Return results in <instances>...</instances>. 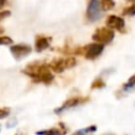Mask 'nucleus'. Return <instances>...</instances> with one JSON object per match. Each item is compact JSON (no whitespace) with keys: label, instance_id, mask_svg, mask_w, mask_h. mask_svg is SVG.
I'll return each mask as SVG.
<instances>
[{"label":"nucleus","instance_id":"11","mask_svg":"<svg viewBox=\"0 0 135 135\" xmlns=\"http://www.w3.org/2000/svg\"><path fill=\"white\" fill-rule=\"evenodd\" d=\"M134 88H135V74L129 78V80L123 84L122 89H123L124 91H130V90H132V89H134Z\"/></svg>","mask_w":135,"mask_h":135},{"label":"nucleus","instance_id":"3","mask_svg":"<svg viewBox=\"0 0 135 135\" xmlns=\"http://www.w3.org/2000/svg\"><path fill=\"white\" fill-rule=\"evenodd\" d=\"M92 39L96 42L107 44V43H110L114 39V32L112 28H110L108 26L107 27H100V28H97L95 31V33L92 36Z\"/></svg>","mask_w":135,"mask_h":135},{"label":"nucleus","instance_id":"14","mask_svg":"<svg viewBox=\"0 0 135 135\" xmlns=\"http://www.w3.org/2000/svg\"><path fill=\"white\" fill-rule=\"evenodd\" d=\"M12 42H13V40L7 36H1L0 37V45H7V44H11Z\"/></svg>","mask_w":135,"mask_h":135},{"label":"nucleus","instance_id":"12","mask_svg":"<svg viewBox=\"0 0 135 135\" xmlns=\"http://www.w3.org/2000/svg\"><path fill=\"white\" fill-rule=\"evenodd\" d=\"M104 85H105L104 81H103L101 78H97L96 80L93 81L91 88H92V89H100V88H103Z\"/></svg>","mask_w":135,"mask_h":135},{"label":"nucleus","instance_id":"5","mask_svg":"<svg viewBox=\"0 0 135 135\" xmlns=\"http://www.w3.org/2000/svg\"><path fill=\"white\" fill-rule=\"evenodd\" d=\"M101 15V7L99 4V0H90L86 8V18L94 22L100 18Z\"/></svg>","mask_w":135,"mask_h":135},{"label":"nucleus","instance_id":"21","mask_svg":"<svg viewBox=\"0 0 135 135\" xmlns=\"http://www.w3.org/2000/svg\"><path fill=\"white\" fill-rule=\"evenodd\" d=\"M128 1H135V0H128Z\"/></svg>","mask_w":135,"mask_h":135},{"label":"nucleus","instance_id":"17","mask_svg":"<svg viewBox=\"0 0 135 135\" xmlns=\"http://www.w3.org/2000/svg\"><path fill=\"white\" fill-rule=\"evenodd\" d=\"M59 130H49V131H39L37 134H59Z\"/></svg>","mask_w":135,"mask_h":135},{"label":"nucleus","instance_id":"4","mask_svg":"<svg viewBox=\"0 0 135 135\" xmlns=\"http://www.w3.org/2000/svg\"><path fill=\"white\" fill-rule=\"evenodd\" d=\"M103 51V44L102 43H91L88 44L86 46H84L82 49V53L84 55V57L86 59L93 60L95 58H97Z\"/></svg>","mask_w":135,"mask_h":135},{"label":"nucleus","instance_id":"13","mask_svg":"<svg viewBox=\"0 0 135 135\" xmlns=\"http://www.w3.org/2000/svg\"><path fill=\"white\" fill-rule=\"evenodd\" d=\"M123 15H129V16H134L135 15V4L129 6V7H126L122 12Z\"/></svg>","mask_w":135,"mask_h":135},{"label":"nucleus","instance_id":"2","mask_svg":"<svg viewBox=\"0 0 135 135\" xmlns=\"http://www.w3.org/2000/svg\"><path fill=\"white\" fill-rule=\"evenodd\" d=\"M76 65V59L74 57L68 58H56L52 60L49 64L50 69L53 70L55 73H62L66 69H71Z\"/></svg>","mask_w":135,"mask_h":135},{"label":"nucleus","instance_id":"8","mask_svg":"<svg viewBox=\"0 0 135 135\" xmlns=\"http://www.w3.org/2000/svg\"><path fill=\"white\" fill-rule=\"evenodd\" d=\"M86 100H89L88 97H85V98H84V97H73V98L66 100L60 108L56 109V110H55V113H61V112H63V111H65V110H68V109H71V108H73V107L78 105L79 103L85 102Z\"/></svg>","mask_w":135,"mask_h":135},{"label":"nucleus","instance_id":"18","mask_svg":"<svg viewBox=\"0 0 135 135\" xmlns=\"http://www.w3.org/2000/svg\"><path fill=\"white\" fill-rule=\"evenodd\" d=\"M9 15H11V12L9 11H3V12H1L0 13V20H3L4 18L8 17Z\"/></svg>","mask_w":135,"mask_h":135},{"label":"nucleus","instance_id":"16","mask_svg":"<svg viewBox=\"0 0 135 135\" xmlns=\"http://www.w3.org/2000/svg\"><path fill=\"white\" fill-rule=\"evenodd\" d=\"M8 115H9V110H8V109H6V108L0 109V119L5 118V117H7Z\"/></svg>","mask_w":135,"mask_h":135},{"label":"nucleus","instance_id":"20","mask_svg":"<svg viewBox=\"0 0 135 135\" xmlns=\"http://www.w3.org/2000/svg\"><path fill=\"white\" fill-rule=\"evenodd\" d=\"M2 32H3V30H2V28H0V34H1Z\"/></svg>","mask_w":135,"mask_h":135},{"label":"nucleus","instance_id":"9","mask_svg":"<svg viewBox=\"0 0 135 135\" xmlns=\"http://www.w3.org/2000/svg\"><path fill=\"white\" fill-rule=\"evenodd\" d=\"M50 41L51 38L49 37H44V36H37L36 41H35V49L37 52H41L45 49L49 47L50 45Z\"/></svg>","mask_w":135,"mask_h":135},{"label":"nucleus","instance_id":"6","mask_svg":"<svg viewBox=\"0 0 135 135\" xmlns=\"http://www.w3.org/2000/svg\"><path fill=\"white\" fill-rule=\"evenodd\" d=\"M105 24L108 27L112 30H116L118 32H124V20L121 17H118L116 15H110L107 20Z\"/></svg>","mask_w":135,"mask_h":135},{"label":"nucleus","instance_id":"19","mask_svg":"<svg viewBox=\"0 0 135 135\" xmlns=\"http://www.w3.org/2000/svg\"><path fill=\"white\" fill-rule=\"evenodd\" d=\"M5 4V0H0V8Z\"/></svg>","mask_w":135,"mask_h":135},{"label":"nucleus","instance_id":"7","mask_svg":"<svg viewBox=\"0 0 135 135\" xmlns=\"http://www.w3.org/2000/svg\"><path fill=\"white\" fill-rule=\"evenodd\" d=\"M31 52H32V47L26 44H16L11 46V53L17 60L26 57Z\"/></svg>","mask_w":135,"mask_h":135},{"label":"nucleus","instance_id":"15","mask_svg":"<svg viewBox=\"0 0 135 135\" xmlns=\"http://www.w3.org/2000/svg\"><path fill=\"white\" fill-rule=\"evenodd\" d=\"M96 131V126H91V127H89V128H86V129H83V130H80V131H78L77 133H91V132H95Z\"/></svg>","mask_w":135,"mask_h":135},{"label":"nucleus","instance_id":"22","mask_svg":"<svg viewBox=\"0 0 135 135\" xmlns=\"http://www.w3.org/2000/svg\"><path fill=\"white\" fill-rule=\"evenodd\" d=\"M0 127H1V126H0Z\"/></svg>","mask_w":135,"mask_h":135},{"label":"nucleus","instance_id":"10","mask_svg":"<svg viewBox=\"0 0 135 135\" xmlns=\"http://www.w3.org/2000/svg\"><path fill=\"white\" fill-rule=\"evenodd\" d=\"M99 4L103 11H110L115 6L114 0H99Z\"/></svg>","mask_w":135,"mask_h":135},{"label":"nucleus","instance_id":"1","mask_svg":"<svg viewBox=\"0 0 135 135\" xmlns=\"http://www.w3.org/2000/svg\"><path fill=\"white\" fill-rule=\"evenodd\" d=\"M22 73L33 78L37 82H43L46 84L51 83V81L54 79V76L50 71V66L44 62H31L25 66Z\"/></svg>","mask_w":135,"mask_h":135}]
</instances>
